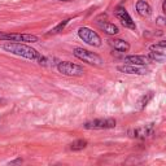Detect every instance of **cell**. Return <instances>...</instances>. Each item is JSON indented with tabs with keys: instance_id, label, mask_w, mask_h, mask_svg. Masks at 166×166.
I'll list each match as a JSON object with an SVG mask.
<instances>
[{
	"instance_id": "1",
	"label": "cell",
	"mask_w": 166,
	"mask_h": 166,
	"mask_svg": "<svg viewBox=\"0 0 166 166\" xmlns=\"http://www.w3.org/2000/svg\"><path fill=\"white\" fill-rule=\"evenodd\" d=\"M3 49L16 55V56H21V57L27 58V60H31V61H38L40 65H46V62H47V58L44 56H42L37 49L31 48L30 46H26V44H23V43L9 42L3 46Z\"/></svg>"
},
{
	"instance_id": "2",
	"label": "cell",
	"mask_w": 166,
	"mask_h": 166,
	"mask_svg": "<svg viewBox=\"0 0 166 166\" xmlns=\"http://www.w3.org/2000/svg\"><path fill=\"white\" fill-rule=\"evenodd\" d=\"M73 53L77 58L87 62V64H91V65H101L102 64V58L99 56V55L90 52V51H87V49H83L81 47H76V48L73 49Z\"/></svg>"
},
{
	"instance_id": "3",
	"label": "cell",
	"mask_w": 166,
	"mask_h": 166,
	"mask_svg": "<svg viewBox=\"0 0 166 166\" xmlns=\"http://www.w3.org/2000/svg\"><path fill=\"white\" fill-rule=\"evenodd\" d=\"M57 70L60 72L61 74L64 76H68V77H81L83 76L84 70L81 65H77V64H73L70 61H61L57 64Z\"/></svg>"
},
{
	"instance_id": "4",
	"label": "cell",
	"mask_w": 166,
	"mask_h": 166,
	"mask_svg": "<svg viewBox=\"0 0 166 166\" xmlns=\"http://www.w3.org/2000/svg\"><path fill=\"white\" fill-rule=\"evenodd\" d=\"M78 37L87 44L92 47H100L101 46V38L97 33H95L93 30H91L90 27H81L78 30Z\"/></svg>"
},
{
	"instance_id": "5",
	"label": "cell",
	"mask_w": 166,
	"mask_h": 166,
	"mask_svg": "<svg viewBox=\"0 0 166 166\" xmlns=\"http://www.w3.org/2000/svg\"><path fill=\"white\" fill-rule=\"evenodd\" d=\"M116 120L114 118H97L90 122H86L83 127L87 130H106V129H114L116 127Z\"/></svg>"
},
{
	"instance_id": "6",
	"label": "cell",
	"mask_w": 166,
	"mask_h": 166,
	"mask_svg": "<svg viewBox=\"0 0 166 166\" xmlns=\"http://www.w3.org/2000/svg\"><path fill=\"white\" fill-rule=\"evenodd\" d=\"M0 40H7V42H16V43H22V42H29L35 43L39 39L35 35L29 34H8V33H0Z\"/></svg>"
},
{
	"instance_id": "7",
	"label": "cell",
	"mask_w": 166,
	"mask_h": 166,
	"mask_svg": "<svg viewBox=\"0 0 166 166\" xmlns=\"http://www.w3.org/2000/svg\"><path fill=\"white\" fill-rule=\"evenodd\" d=\"M127 134L130 138H134V139H147V138L152 136L155 134V126H153V123L144 125L141 127L129 130Z\"/></svg>"
},
{
	"instance_id": "8",
	"label": "cell",
	"mask_w": 166,
	"mask_h": 166,
	"mask_svg": "<svg viewBox=\"0 0 166 166\" xmlns=\"http://www.w3.org/2000/svg\"><path fill=\"white\" fill-rule=\"evenodd\" d=\"M165 46H166L165 40H161L160 43H156V44L151 46L149 47L151 53H149L148 57L151 58L152 61L164 62L165 61Z\"/></svg>"
},
{
	"instance_id": "9",
	"label": "cell",
	"mask_w": 166,
	"mask_h": 166,
	"mask_svg": "<svg viewBox=\"0 0 166 166\" xmlns=\"http://www.w3.org/2000/svg\"><path fill=\"white\" fill-rule=\"evenodd\" d=\"M116 17L120 19L121 23L125 27H127V29H131V30H136L135 22L132 21V18L130 17V14L127 13V10H126L125 8H122V7H118L117 8V9H116Z\"/></svg>"
},
{
	"instance_id": "10",
	"label": "cell",
	"mask_w": 166,
	"mask_h": 166,
	"mask_svg": "<svg viewBox=\"0 0 166 166\" xmlns=\"http://www.w3.org/2000/svg\"><path fill=\"white\" fill-rule=\"evenodd\" d=\"M117 70L125 74H135V76H145L148 73V70L145 68H141V66H138V65H130V64L117 66Z\"/></svg>"
},
{
	"instance_id": "11",
	"label": "cell",
	"mask_w": 166,
	"mask_h": 166,
	"mask_svg": "<svg viewBox=\"0 0 166 166\" xmlns=\"http://www.w3.org/2000/svg\"><path fill=\"white\" fill-rule=\"evenodd\" d=\"M123 61L126 62V64L138 65V66H144V65H148V64L152 62V60L148 56H138V55H131V56L125 57Z\"/></svg>"
},
{
	"instance_id": "12",
	"label": "cell",
	"mask_w": 166,
	"mask_h": 166,
	"mask_svg": "<svg viewBox=\"0 0 166 166\" xmlns=\"http://www.w3.org/2000/svg\"><path fill=\"white\" fill-rule=\"evenodd\" d=\"M108 43L112 48L118 51V52H127L130 49V44L126 40H122V39H109Z\"/></svg>"
},
{
	"instance_id": "13",
	"label": "cell",
	"mask_w": 166,
	"mask_h": 166,
	"mask_svg": "<svg viewBox=\"0 0 166 166\" xmlns=\"http://www.w3.org/2000/svg\"><path fill=\"white\" fill-rule=\"evenodd\" d=\"M136 12L141 16V17H149L152 13V8L147 1H144V0H138L136 1Z\"/></svg>"
},
{
	"instance_id": "14",
	"label": "cell",
	"mask_w": 166,
	"mask_h": 166,
	"mask_svg": "<svg viewBox=\"0 0 166 166\" xmlns=\"http://www.w3.org/2000/svg\"><path fill=\"white\" fill-rule=\"evenodd\" d=\"M99 26H100L101 30H104L106 34L109 35H117L118 33H120V29L114 25V23H110V22H102L100 23L99 22Z\"/></svg>"
},
{
	"instance_id": "15",
	"label": "cell",
	"mask_w": 166,
	"mask_h": 166,
	"mask_svg": "<svg viewBox=\"0 0 166 166\" xmlns=\"http://www.w3.org/2000/svg\"><path fill=\"white\" fill-rule=\"evenodd\" d=\"M153 96H155V93H153L152 91H149V92L144 93L143 96H141L139 100H138V109H139V110H143L145 106L149 104V101H151L152 99H153Z\"/></svg>"
},
{
	"instance_id": "16",
	"label": "cell",
	"mask_w": 166,
	"mask_h": 166,
	"mask_svg": "<svg viewBox=\"0 0 166 166\" xmlns=\"http://www.w3.org/2000/svg\"><path fill=\"white\" fill-rule=\"evenodd\" d=\"M87 140L84 139H78L76 141H73L72 144H70V151H73V152H79L82 151V149H84L87 147Z\"/></svg>"
},
{
	"instance_id": "17",
	"label": "cell",
	"mask_w": 166,
	"mask_h": 166,
	"mask_svg": "<svg viewBox=\"0 0 166 166\" xmlns=\"http://www.w3.org/2000/svg\"><path fill=\"white\" fill-rule=\"evenodd\" d=\"M69 21H70V19L68 18V19H64V21H61L60 23H57V25L55 26L53 29H51V30H49V33H48V34H49V35H53V34H58V33H61V31L65 29V26L69 23Z\"/></svg>"
},
{
	"instance_id": "18",
	"label": "cell",
	"mask_w": 166,
	"mask_h": 166,
	"mask_svg": "<svg viewBox=\"0 0 166 166\" xmlns=\"http://www.w3.org/2000/svg\"><path fill=\"white\" fill-rule=\"evenodd\" d=\"M162 12H164V13H166V1L162 3Z\"/></svg>"
},
{
	"instance_id": "19",
	"label": "cell",
	"mask_w": 166,
	"mask_h": 166,
	"mask_svg": "<svg viewBox=\"0 0 166 166\" xmlns=\"http://www.w3.org/2000/svg\"><path fill=\"white\" fill-rule=\"evenodd\" d=\"M61 1H70V0H61Z\"/></svg>"
},
{
	"instance_id": "20",
	"label": "cell",
	"mask_w": 166,
	"mask_h": 166,
	"mask_svg": "<svg viewBox=\"0 0 166 166\" xmlns=\"http://www.w3.org/2000/svg\"><path fill=\"white\" fill-rule=\"evenodd\" d=\"M0 102H4V100H3V99H0Z\"/></svg>"
}]
</instances>
